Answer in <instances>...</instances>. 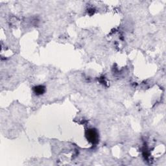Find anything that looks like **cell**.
Listing matches in <instances>:
<instances>
[{
  "mask_svg": "<svg viewBox=\"0 0 166 166\" xmlns=\"http://www.w3.org/2000/svg\"><path fill=\"white\" fill-rule=\"evenodd\" d=\"M86 138L88 140L90 141L92 144H95L97 142L98 140V134L97 132L95 129H89L86 132Z\"/></svg>",
  "mask_w": 166,
  "mask_h": 166,
  "instance_id": "obj_1",
  "label": "cell"
},
{
  "mask_svg": "<svg viewBox=\"0 0 166 166\" xmlns=\"http://www.w3.org/2000/svg\"><path fill=\"white\" fill-rule=\"evenodd\" d=\"M45 92V87L43 86H37L34 88V92L36 95L43 94Z\"/></svg>",
  "mask_w": 166,
  "mask_h": 166,
  "instance_id": "obj_2",
  "label": "cell"
}]
</instances>
